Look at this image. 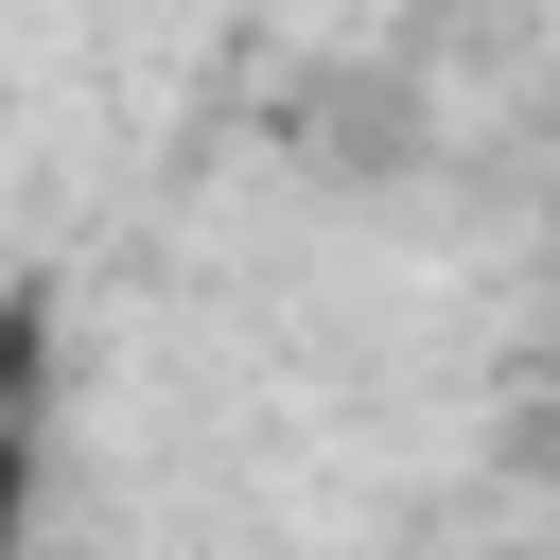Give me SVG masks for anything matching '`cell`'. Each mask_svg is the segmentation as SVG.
Returning a JSON list of instances; mask_svg holds the SVG:
<instances>
[{"instance_id": "cell-2", "label": "cell", "mask_w": 560, "mask_h": 560, "mask_svg": "<svg viewBox=\"0 0 560 560\" xmlns=\"http://www.w3.org/2000/svg\"><path fill=\"white\" fill-rule=\"evenodd\" d=\"M35 542V420H0V560Z\"/></svg>"}, {"instance_id": "cell-1", "label": "cell", "mask_w": 560, "mask_h": 560, "mask_svg": "<svg viewBox=\"0 0 560 560\" xmlns=\"http://www.w3.org/2000/svg\"><path fill=\"white\" fill-rule=\"evenodd\" d=\"M52 402V315H35V280H0V420H35Z\"/></svg>"}]
</instances>
